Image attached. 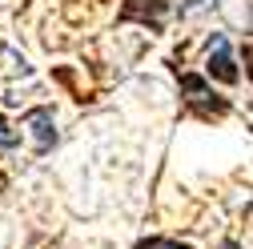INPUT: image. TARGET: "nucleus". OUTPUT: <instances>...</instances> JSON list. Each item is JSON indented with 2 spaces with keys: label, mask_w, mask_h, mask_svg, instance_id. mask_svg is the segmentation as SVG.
<instances>
[{
  "label": "nucleus",
  "mask_w": 253,
  "mask_h": 249,
  "mask_svg": "<svg viewBox=\"0 0 253 249\" xmlns=\"http://www.w3.org/2000/svg\"><path fill=\"white\" fill-rule=\"evenodd\" d=\"M181 92H185V101L193 105L201 117H225V113H229V101H225V97H217V92L209 88L205 77L185 73V77H181Z\"/></svg>",
  "instance_id": "obj_1"
},
{
  "label": "nucleus",
  "mask_w": 253,
  "mask_h": 249,
  "mask_svg": "<svg viewBox=\"0 0 253 249\" xmlns=\"http://www.w3.org/2000/svg\"><path fill=\"white\" fill-rule=\"evenodd\" d=\"M205 73H209L213 81H221V84H237L241 73H237V65H233V52H229V41H225V37H213Z\"/></svg>",
  "instance_id": "obj_2"
},
{
  "label": "nucleus",
  "mask_w": 253,
  "mask_h": 249,
  "mask_svg": "<svg viewBox=\"0 0 253 249\" xmlns=\"http://www.w3.org/2000/svg\"><path fill=\"white\" fill-rule=\"evenodd\" d=\"M169 12V0H125V8H121V20H137V24H149L153 33L161 28Z\"/></svg>",
  "instance_id": "obj_3"
},
{
  "label": "nucleus",
  "mask_w": 253,
  "mask_h": 249,
  "mask_svg": "<svg viewBox=\"0 0 253 249\" xmlns=\"http://www.w3.org/2000/svg\"><path fill=\"white\" fill-rule=\"evenodd\" d=\"M28 121V129L37 133V153H48L56 145V124H52V109H33L24 117Z\"/></svg>",
  "instance_id": "obj_4"
},
{
  "label": "nucleus",
  "mask_w": 253,
  "mask_h": 249,
  "mask_svg": "<svg viewBox=\"0 0 253 249\" xmlns=\"http://www.w3.org/2000/svg\"><path fill=\"white\" fill-rule=\"evenodd\" d=\"M137 249H189V245L169 241V237H145V241H137Z\"/></svg>",
  "instance_id": "obj_5"
},
{
  "label": "nucleus",
  "mask_w": 253,
  "mask_h": 249,
  "mask_svg": "<svg viewBox=\"0 0 253 249\" xmlns=\"http://www.w3.org/2000/svg\"><path fill=\"white\" fill-rule=\"evenodd\" d=\"M16 145H20V133H12L8 121L0 117V149H16Z\"/></svg>",
  "instance_id": "obj_6"
},
{
  "label": "nucleus",
  "mask_w": 253,
  "mask_h": 249,
  "mask_svg": "<svg viewBox=\"0 0 253 249\" xmlns=\"http://www.w3.org/2000/svg\"><path fill=\"white\" fill-rule=\"evenodd\" d=\"M245 77H249V81H253V41H249V44H245Z\"/></svg>",
  "instance_id": "obj_7"
},
{
  "label": "nucleus",
  "mask_w": 253,
  "mask_h": 249,
  "mask_svg": "<svg viewBox=\"0 0 253 249\" xmlns=\"http://www.w3.org/2000/svg\"><path fill=\"white\" fill-rule=\"evenodd\" d=\"M185 8H201V4H209V0H181Z\"/></svg>",
  "instance_id": "obj_8"
},
{
  "label": "nucleus",
  "mask_w": 253,
  "mask_h": 249,
  "mask_svg": "<svg viewBox=\"0 0 253 249\" xmlns=\"http://www.w3.org/2000/svg\"><path fill=\"white\" fill-rule=\"evenodd\" d=\"M225 249H237V241H225Z\"/></svg>",
  "instance_id": "obj_9"
},
{
  "label": "nucleus",
  "mask_w": 253,
  "mask_h": 249,
  "mask_svg": "<svg viewBox=\"0 0 253 249\" xmlns=\"http://www.w3.org/2000/svg\"><path fill=\"white\" fill-rule=\"evenodd\" d=\"M249 24H253V12H249Z\"/></svg>",
  "instance_id": "obj_10"
}]
</instances>
